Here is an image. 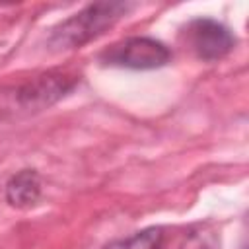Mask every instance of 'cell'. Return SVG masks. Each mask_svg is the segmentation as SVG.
Returning <instances> with one entry per match:
<instances>
[{"mask_svg": "<svg viewBox=\"0 0 249 249\" xmlns=\"http://www.w3.org/2000/svg\"><path fill=\"white\" fill-rule=\"evenodd\" d=\"M130 8H132V4H128V2L89 4L53 29V33L49 37V47L54 51L82 47V45L89 43L91 39L99 37L101 33H105L123 16H126L130 12Z\"/></svg>", "mask_w": 249, "mask_h": 249, "instance_id": "6da1fadb", "label": "cell"}, {"mask_svg": "<svg viewBox=\"0 0 249 249\" xmlns=\"http://www.w3.org/2000/svg\"><path fill=\"white\" fill-rule=\"evenodd\" d=\"M99 60L105 66L128 70H154L171 60V49L154 37H126L107 47Z\"/></svg>", "mask_w": 249, "mask_h": 249, "instance_id": "7a4b0ae2", "label": "cell"}, {"mask_svg": "<svg viewBox=\"0 0 249 249\" xmlns=\"http://www.w3.org/2000/svg\"><path fill=\"white\" fill-rule=\"evenodd\" d=\"M187 39L200 60L224 58L235 47V35L220 21L196 18L187 25Z\"/></svg>", "mask_w": 249, "mask_h": 249, "instance_id": "3957f363", "label": "cell"}, {"mask_svg": "<svg viewBox=\"0 0 249 249\" xmlns=\"http://www.w3.org/2000/svg\"><path fill=\"white\" fill-rule=\"evenodd\" d=\"M74 84H76V78L72 76L49 72L25 84L19 89L18 97L25 107H45V105L54 103L62 95H66L74 88Z\"/></svg>", "mask_w": 249, "mask_h": 249, "instance_id": "277c9868", "label": "cell"}, {"mask_svg": "<svg viewBox=\"0 0 249 249\" xmlns=\"http://www.w3.org/2000/svg\"><path fill=\"white\" fill-rule=\"evenodd\" d=\"M41 198V177L35 169H21L6 183V200L16 208L33 206Z\"/></svg>", "mask_w": 249, "mask_h": 249, "instance_id": "5b68a950", "label": "cell"}, {"mask_svg": "<svg viewBox=\"0 0 249 249\" xmlns=\"http://www.w3.org/2000/svg\"><path fill=\"white\" fill-rule=\"evenodd\" d=\"M163 241V230L161 228H146L140 231H134L126 237L115 239L107 243L103 249H160Z\"/></svg>", "mask_w": 249, "mask_h": 249, "instance_id": "8992f818", "label": "cell"}, {"mask_svg": "<svg viewBox=\"0 0 249 249\" xmlns=\"http://www.w3.org/2000/svg\"><path fill=\"white\" fill-rule=\"evenodd\" d=\"M195 249H216V247H214V245H208V243H204V241H202V243H198Z\"/></svg>", "mask_w": 249, "mask_h": 249, "instance_id": "52a82bcc", "label": "cell"}]
</instances>
